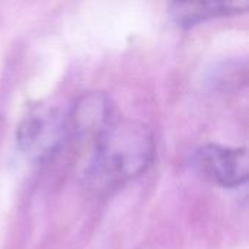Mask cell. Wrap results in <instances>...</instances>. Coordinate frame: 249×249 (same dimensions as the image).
<instances>
[{
	"instance_id": "cell-1",
	"label": "cell",
	"mask_w": 249,
	"mask_h": 249,
	"mask_svg": "<svg viewBox=\"0 0 249 249\" xmlns=\"http://www.w3.org/2000/svg\"><path fill=\"white\" fill-rule=\"evenodd\" d=\"M155 139L142 123L112 120L93 142L92 175L107 184L130 181L152 165Z\"/></svg>"
},
{
	"instance_id": "cell-3",
	"label": "cell",
	"mask_w": 249,
	"mask_h": 249,
	"mask_svg": "<svg viewBox=\"0 0 249 249\" xmlns=\"http://www.w3.org/2000/svg\"><path fill=\"white\" fill-rule=\"evenodd\" d=\"M194 166L212 182L235 188L248 179V152L245 147L204 144L194 152Z\"/></svg>"
},
{
	"instance_id": "cell-4",
	"label": "cell",
	"mask_w": 249,
	"mask_h": 249,
	"mask_svg": "<svg viewBox=\"0 0 249 249\" xmlns=\"http://www.w3.org/2000/svg\"><path fill=\"white\" fill-rule=\"evenodd\" d=\"M69 115V131L80 140L95 142L112 123L114 114L108 98L102 93H86L73 105Z\"/></svg>"
},
{
	"instance_id": "cell-2",
	"label": "cell",
	"mask_w": 249,
	"mask_h": 249,
	"mask_svg": "<svg viewBox=\"0 0 249 249\" xmlns=\"http://www.w3.org/2000/svg\"><path fill=\"white\" fill-rule=\"evenodd\" d=\"M69 136V115L55 105H38L31 109L16 130L20 152L34 162L51 159Z\"/></svg>"
},
{
	"instance_id": "cell-5",
	"label": "cell",
	"mask_w": 249,
	"mask_h": 249,
	"mask_svg": "<svg viewBox=\"0 0 249 249\" xmlns=\"http://www.w3.org/2000/svg\"><path fill=\"white\" fill-rule=\"evenodd\" d=\"M248 9L247 1H203V3H174L171 15L181 26H191L212 18L239 13Z\"/></svg>"
}]
</instances>
